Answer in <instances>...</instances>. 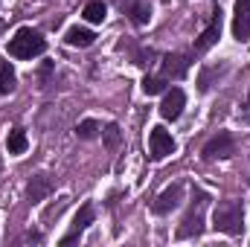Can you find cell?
<instances>
[{"mask_svg": "<svg viewBox=\"0 0 250 247\" xmlns=\"http://www.w3.org/2000/svg\"><path fill=\"white\" fill-rule=\"evenodd\" d=\"M47 50V41L41 38V32L29 29V26H21L15 32V38L9 41V56L12 59H35Z\"/></svg>", "mask_w": 250, "mask_h": 247, "instance_id": "obj_1", "label": "cell"}, {"mask_svg": "<svg viewBox=\"0 0 250 247\" xmlns=\"http://www.w3.org/2000/svg\"><path fill=\"white\" fill-rule=\"evenodd\" d=\"M212 227L227 233V236H239L242 227H245V212H242V204L239 201H221L215 215H212Z\"/></svg>", "mask_w": 250, "mask_h": 247, "instance_id": "obj_2", "label": "cell"}, {"mask_svg": "<svg viewBox=\"0 0 250 247\" xmlns=\"http://www.w3.org/2000/svg\"><path fill=\"white\" fill-rule=\"evenodd\" d=\"M207 204H209V198L201 192V195L195 198V204L187 209L181 227H178V239H195V236L204 233V209H207Z\"/></svg>", "mask_w": 250, "mask_h": 247, "instance_id": "obj_3", "label": "cell"}, {"mask_svg": "<svg viewBox=\"0 0 250 247\" xmlns=\"http://www.w3.org/2000/svg\"><path fill=\"white\" fill-rule=\"evenodd\" d=\"M236 154V140L230 131H218V137H212L204 145V160H227Z\"/></svg>", "mask_w": 250, "mask_h": 247, "instance_id": "obj_4", "label": "cell"}, {"mask_svg": "<svg viewBox=\"0 0 250 247\" xmlns=\"http://www.w3.org/2000/svg\"><path fill=\"white\" fill-rule=\"evenodd\" d=\"M148 151H151L154 160H163L166 154L175 151V140H172V134H169L163 125L151 128V134H148Z\"/></svg>", "mask_w": 250, "mask_h": 247, "instance_id": "obj_5", "label": "cell"}, {"mask_svg": "<svg viewBox=\"0 0 250 247\" xmlns=\"http://www.w3.org/2000/svg\"><path fill=\"white\" fill-rule=\"evenodd\" d=\"M184 105H187V96L181 87H172L163 93V102H160V117L163 120H178L184 114Z\"/></svg>", "mask_w": 250, "mask_h": 247, "instance_id": "obj_6", "label": "cell"}, {"mask_svg": "<svg viewBox=\"0 0 250 247\" xmlns=\"http://www.w3.org/2000/svg\"><path fill=\"white\" fill-rule=\"evenodd\" d=\"M125 15L137 23V26H146L151 21V3L148 0H114Z\"/></svg>", "mask_w": 250, "mask_h": 247, "instance_id": "obj_7", "label": "cell"}, {"mask_svg": "<svg viewBox=\"0 0 250 247\" xmlns=\"http://www.w3.org/2000/svg\"><path fill=\"white\" fill-rule=\"evenodd\" d=\"M233 35L239 41L250 38V0H236L233 6Z\"/></svg>", "mask_w": 250, "mask_h": 247, "instance_id": "obj_8", "label": "cell"}, {"mask_svg": "<svg viewBox=\"0 0 250 247\" xmlns=\"http://www.w3.org/2000/svg\"><path fill=\"white\" fill-rule=\"evenodd\" d=\"M221 38V12H215V18H212V23L201 32V38L195 41V47H192V56H201V53H207L215 41Z\"/></svg>", "mask_w": 250, "mask_h": 247, "instance_id": "obj_9", "label": "cell"}, {"mask_svg": "<svg viewBox=\"0 0 250 247\" xmlns=\"http://www.w3.org/2000/svg\"><path fill=\"white\" fill-rule=\"evenodd\" d=\"M87 224H93V206L90 204H84L79 212H76V218H73V227H70V233L62 239V245H73L84 230H87Z\"/></svg>", "mask_w": 250, "mask_h": 247, "instance_id": "obj_10", "label": "cell"}, {"mask_svg": "<svg viewBox=\"0 0 250 247\" xmlns=\"http://www.w3.org/2000/svg\"><path fill=\"white\" fill-rule=\"evenodd\" d=\"M181 198H184V186H181V184L169 186L166 192H160V195H157V201H154V212H157V215L172 212V209L181 204Z\"/></svg>", "mask_w": 250, "mask_h": 247, "instance_id": "obj_11", "label": "cell"}, {"mask_svg": "<svg viewBox=\"0 0 250 247\" xmlns=\"http://www.w3.org/2000/svg\"><path fill=\"white\" fill-rule=\"evenodd\" d=\"M189 70V56H166L163 59V79H181Z\"/></svg>", "mask_w": 250, "mask_h": 247, "instance_id": "obj_12", "label": "cell"}, {"mask_svg": "<svg viewBox=\"0 0 250 247\" xmlns=\"http://www.w3.org/2000/svg\"><path fill=\"white\" fill-rule=\"evenodd\" d=\"M15 87H18V73H15V67L6 62V59H0V93L9 96Z\"/></svg>", "mask_w": 250, "mask_h": 247, "instance_id": "obj_13", "label": "cell"}, {"mask_svg": "<svg viewBox=\"0 0 250 247\" xmlns=\"http://www.w3.org/2000/svg\"><path fill=\"white\" fill-rule=\"evenodd\" d=\"M93 38H96V35H93L90 29H84V26H70L67 35H64V41H67L70 47H90Z\"/></svg>", "mask_w": 250, "mask_h": 247, "instance_id": "obj_14", "label": "cell"}, {"mask_svg": "<svg viewBox=\"0 0 250 247\" xmlns=\"http://www.w3.org/2000/svg\"><path fill=\"white\" fill-rule=\"evenodd\" d=\"M26 145H29L26 131H21V128L9 131V137H6V148H9V154H23V151H26Z\"/></svg>", "mask_w": 250, "mask_h": 247, "instance_id": "obj_15", "label": "cell"}, {"mask_svg": "<svg viewBox=\"0 0 250 247\" xmlns=\"http://www.w3.org/2000/svg\"><path fill=\"white\" fill-rule=\"evenodd\" d=\"M50 189H53V181H50L47 175H38V178H32V181H29V189H26V192H29V198H32V201H41Z\"/></svg>", "mask_w": 250, "mask_h": 247, "instance_id": "obj_16", "label": "cell"}, {"mask_svg": "<svg viewBox=\"0 0 250 247\" xmlns=\"http://www.w3.org/2000/svg\"><path fill=\"white\" fill-rule=\"evenodd\" d=\"M105 15H108V9H105L102 0H90V3L84 6V21H87V23H102Z\"/></svg>", "mask_w": 250, "mask_h": 247, "instance_id": "obj_17", "label": "cell"}, {"mask_svg": "<svg viewBox=\"0 0 250 247\" xmlns=\"http://www.w3.org/2000/svg\"><path fill=\"white\" fill-rule=\"evenodd\" d=\"M163 90H166V79H163V76H146V79H143V93L157 96V93H163Z\"/></svg>", "mask_w": 250, "mask_h": 247, "instance_id": "obj_18", "label": "cell"}, {"mask_svg": "<svg viewBox=\"0 0 250 247\" xmlns=\"http://www.w3.org/2000/svg\"><path fill=\"white\" fill-rule=\"evenodd\" d=\"M76 134H79L82 140H93V137L99 134V123H96V120H84V123H79Z\"/></svg>", "mask_w": 250, "mask_h": 247, "instance_id": "obj_19", "label": "cell"}, {"mask_svg": "<svg viewBox=\"0 0 250 247\" xmlns=\"http://www.w3.org/2000/svg\"><path fill=\"white\" fill-rule=\"evenodd\" d=\"M117 143H120V128L111 125V128H108V145H117Z\"/></svg>", "mask_w": 250, "mask_h": 247, "instance_id": "obj_20", "label": "cell"}, {"mask_svg": "<svg viewBox=\"0 0 250 247\" xmlns=\"http://www.w3.org/2000/svg\"><path fill=\"white\" fill-rule=\"evenodd\" d=\"M248 99H250V93H248Z\"/></svg>", "mask_w": 250, "mask_h": 247, "instance_id": "obj_21", "label": "cell"}]
</instances>
